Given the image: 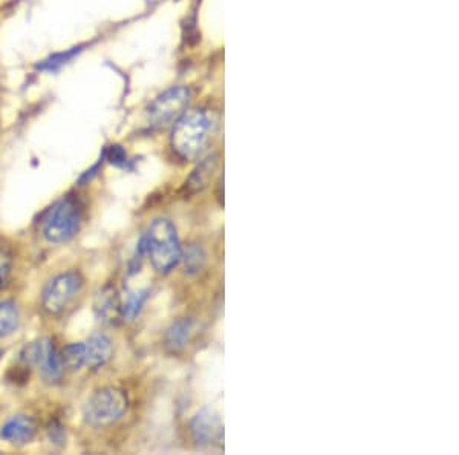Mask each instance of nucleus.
Listing matches in <instances>:
<instances>
[{"label": "nucleus", "mask_w": 459, "mask_h": 455, "mask_svg": "<svg viewBox=\"0 0 459 455\" xmlns=\"http://www.w3.org/2000/svg\"><path fill=\"white\" fill-rule=\"evenodd\" d=\"M84 346V366L91 370H99L112 359L114 346L106 335L97 333L86 340Z\"/></svg>", "instance_id": "9"}, {"label": "nucleus", "mask_w": 459, "mask_h": 455, "mask_svg": "<svg viewBox=\"0 0 459 455\" xmlns=\"http://www.w3.org/2000/svg\"><path fill=\"white\" fill-rule=\"evenodd\" d=\"M129 408V400L123 389L103 388L92 394L84 405L86 424L94 428H103L118 422Z\"/></svg>", "instance_id": "4"}, {"label": "nucleus", "mask_w": 459, "mask_h": 455, "mask_svg": "<svg viewBox=\"0 0 459 455\" xmlns=\"http://www.w3.org/2000/svg\"><path fill=\"white\" fill-rule=\"evenodd\" d=\"M190 433L198 446L221 445L224 440V424L220 414L214 413L213 409L204 408L192 420Z\"/></svg>", "instance_id": "8"}, {"label": "nucleus", "mask_w": 459, "mask_h": 455, "mask_svg": "<svg viewBox=\"0 0 459 455\" xmlns=\"http://www.w3.org/2000/svg\"><path fill=\"white\" fill-rule=\"evenodd\" d=\"M63 366H66L68 370H80L84 366V346L83 344H71L65 346L62 351Z\"/></svg>", "instance_id": "16"}, {"label": "nucleus", "mask_w": 459, "mask_h": 455, "mask_svg": "<svg viewBox=\"0 0 459 455\" xmlns=\"http://www.w3.org/2000/svg\"><path fill=\"white\" fill-rule=\"evenodd\" d=\"M83 279L77 272H66L54 277L43 290L42 305L49 314H60L68 309L69 303L80 293Z\"/></svg>", "instance_id": "6"}, {"label": "nucleus", "mask_w": 459, "mask_h": 455, "mask_svg": "<svg viewBox=\"0 0 459 455\" xmlns=\"http://www.w3.org/2000/svg\"><path fill=\"white\" fill-rule=\"evenodd\" d=\"M146 257L158 273H170L183 259V249L172 221L155 220L142 238Z\"/></svg>", "instance_id": "2"}, {"label": "nucleus", "mask_w": 459, "mask_h": 455, "mask_svg": "<svg viewBox=\"0 0 459 455\" xmlns=\"http://www.w3.org/2000/svg\"><path fill=\"white\" fill-rule=\"evenodd\" d=\"M186 272L188 275H195V273L201 272L205 262V255H204L203 249L199 246H190L188 250L186 251Z\"/></svg>", "instance_id": "17"}, {"label": "nucleus", "mask_w": 459, "mask_h": 455, "mask_svg": "<svg viewBox=\"0 0 459 455\" xmlns=\"http://www.w3.org/2000/svg\"><path fill=\"white\" fill-rule=\"evenodd\" d=\"M77 53H79L77 49H73V51H68V53L56 54L53 57L45 60L42 65H39V69L40 71H48V73H54V71L62 68L63 65H66Z\"/></svg>", "instance_id": "19"}, {"label": "nucleus", "mask_w": 459, "mask_h": 455, "mask_svg": "<svg viewBox=\"0 0 459 455\" xmlns=\"http://www.w3.org/2000/svg\"><path fill=\"white\" fill-rule=\"evenodd\" d=\"M216 166H218V157H214V155L201 162L186 183L188 194H198L203 188H207V184L216 171Z\"/></svg>", "instance_id": "13"}, {"label": "nucleus", "mask_w": 459, "mask_h": 455, "mask_svg": "<svg viewBox=\"0 0 459 455\" xmlns=\"http://www.w3.org/2000/svg\"><path fill=\"white\" fill-rule=\"evenodd\" d=\"M192 335H194V322L190 319L178 320L166 333V346L173 353L184 350Z\"/></svg>", "instance_id": "14"}, {"label": "nucleus", "mask_w": 459, "mask_h": 455, "mask_svg": "<svg viewBox=\"0 0 459 455\" xmlns=\"http://www.w3.org/2000/svg\"><path fill=\"white\" fill-rule=\"evenodd\" d=\"M82 223V206L79 199L65 197L49 209L42 223L45 240L53 244H63L77 235Z\"/></svg>", "instance_id": "3"}, {"label": "nucleus", "mask_w": 459, "mask_h": 455, "mask_svg": "<svg viewBox=\"0 0 459 455\" xmlns=\"http://www.w3.org/2000/svg\"><path fill=\"white\" fill-rule=\"evenodd\" d=\"M36 422L28 416H14L0 429V439L13 445H25L36 435Z\"/></svg>", "instance_id": "10"}, {"label": "nucleus", "mask_w": 459, "mask_h": 455, "mask_svg": "<svg viewBox=\"0 0 459 455\" xmlns=\"http://www.w3.org/2000/svg\"><path fill=\"white\" fill-rule=\"evenodd\" d=\"M149 298V288H126L120 296V318L125 320H134L142 311L143 305Z\"/></svg>", "instance_id": "12"}, {"label": "nucleus", "mask_w": 459, "mask_h": 455, "mask_svg": "<svg viewBox=\"0 0 459 455\" xmlns=\"http://www.w3.org/2000/svg\"><path fill=\"white\" fill-rule=\"evenodd\" d=\"M108 160L110 162H114L115 166H126L127 155H126V152L120 146H112L108 151Z\"/></svg>", "instance_id": "20"}, {"label": "nucleus", "mask_w": 459, "mask_h": 455, "mask_svg": "<svg viewBox=\"0 0 459 455\" xmlns=\"http://www.w3.org/2000/svg\"><path fill=\"white\" fill-rule=\"evenodd\" d=\"M95 313L100 320L112 324L117 318H120V294H117L114 288H105L100 292L95 299Z\"/></svg>", "instance_id": "11"}, {"label": "nucleus", "mask_w": 459, "mask_h": 455, "mask_svg": "<svg viewBox=\"0 0 459 455\" xmlns=\"http://www.w3.org/2000/svg\"><path fill=\"white\" fill-rule=\"evenodd\" d=\"M21 316L19 309L13 301L0 302V337L11 336L19 328Z\"/></svg>", "instance_id": "15"}, {"label": "nucleus", "mask_w": 459, "mask_h": 455, "mask_svg": "<svg viewBox=\"0 0 459 455\" xmlns=\"http://www.w3.org/2000/svg\"><path fill=\"white\" fill-rule=\"evenodd\" d=\"M13 268V253L8 247L0 246V290L8 287Z\"/></svg>", "instance_id": "18"}, {"label": "nucleus", "mask_w": 459, "mask_h": 455, "mask_svg": "<svg viewBox=\"0 0 459 455\" xmlns=\"http://www.w3.org/2000/svg\"><path fill=\"white\" fill-rule=\"evenodd\" d=\"M2 356H4V351L0 350V359H2Z\"/></svg>", "instance_id": "21"}, {"label": "nucleus", "mask_w": 459, "mask_h": 455, "mask_svg": "<svg viewBox=\"0 0 459 455\" xmlns=\"http://www.w3.org/2000/svg\"><path fill=\"white\" fill-rule=\"evenodd\" d=\"M25 361L39 368L43 379L47 382H57L63 374L62 354L58 353L57 346L53 339H42L27 346Z\"/></svg>", "instance_id": "7"}, {"label": "nucleus", "mask_w": 459, "mask_h": 455, "mask_svg": "<svg viewBox=\"0 0 459 455\" xmlns=\"http://www.w3.org/2000/svg\"><path fill=\"white\" fill-rule=\"evenodd\" d=\"M190 91L187 88H172L160 95L147 109V118L153 127H168L175 125L190 103Z\"/></svg>", "instance_id": "5"}, {"label": "nucleus", "mask_w": 459, "mask_h": 455, "mask_svg": "<svg viewBox=\"0 0 459 455\" xmlns=\"http://www.w3.org/2000/svg\"><path fill=\"white\" fill-rule=\"evenodd\" d=\"M212 118L205 110H186L175 123L172 147L178 157L192 162L203 155L212 136Z\"/></svg>", "instance_id": "1"}]
</instances>
